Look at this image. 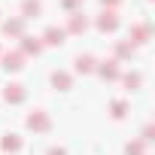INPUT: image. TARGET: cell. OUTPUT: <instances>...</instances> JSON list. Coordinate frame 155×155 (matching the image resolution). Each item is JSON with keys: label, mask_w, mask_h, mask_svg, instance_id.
<instances>
[{"label": "cell", "mask_w": 155, "mask_h": 155, "mask_svg": "<svg viewBox=\"0 0 155 155\" xmlns=\"http://www.w3.org/2000/svg\"><path fill=\"white\" fill-rule=\"evenodd\" d=\"M25 125H28L31 131H37V134H46V131H52V119H49V113H43V110H34V113H28Z\"/></svg>", "instance_id": "cell-1"}, {"label": "cell", "mask_w": 155, "mask_h": 155, "mask_svg": "<svg viewBox=\"0 0 155 155\" xmlns=\"http://www.w3.org/2000/svg\"><path fill=\"white\" fill-rule=\"evenodd\" d=\"M94 73L101 76V79H107V82H113V79H119V61L116 58H107V61H97V67H94Z\"/></svg>", "instance_id": "cell-2"}, {"label": "cell", "mask_w": 155, "mask_h": 155, "mask_svg": "<svg viewBox=\"0 0 155 155\" xmlns=\"http://www.w3.org/2000/svg\"><path fill=\"white\" fill-rule=\"evenodd\" d=\"M116 28H119V12H116V9H104V12L97 15V31L113 34Z\"/></svg>", "instance_id": "cell-3"}, {"label": "cell", "mask_w": 155, "mask_h": 155, "mask_svg": "<svg viewBox=\"0 0 155 155\" xmlns=\"http://www.w3.org/2000/svg\"><path fill=\"white\" fill-rule=\"evenodd\" d=\"M149 37H152V28L149 25H134L131 31H128V43L137 49V46H143V43H149Z\"/></svg>", "instance_id": "cell-4"}, {"label": "cell", "mask_w": 155, "mask_h": 155, "mask_svg": "<svg viewBox=\"0 0 155 155\" xmlns=\"http://www.w3.org/2000/svg\"><path fill=\"white\" fill-rule=\"evenodd\" d=\"M85 31H88V18L82 15V9H79V12H70L64 34H85Z\"/></svg>", "instance_id": "cell-5"}, {"label": "cell", "mask_w": 155, "mask_h": 155, "mask_svg": "<svg viewBox=\"0 0 155 155\" xmlns=\"http://www.w3.org/2000/svg\"><path fill=\"white\" fill-rule=\"evenodd\" d=\"M0 61H3V70L6 73H18L25 67V55L21 52H6V55H0Z\"/></svg>", "instance_id": "cell-6"}, {"label": "cell", "mask_w": 155, "mask_h": 155, "mask_svg": "<svg viewBox=\"0 0 155 155\" xmlns=\"http://www.w3.org/2000/svg\"><path fill=\"white\" fill-rule=\"evenodd\" d=\"M25 97H28V91H25L21 82H9V85L3 88V101H6V104H21Z\"/></svg>", "instance_id": "cell-7"}, {"label": "cell", "mask_w": 155, "mask_h": 155, "mask_svg": "<svg viewBox=\"0 0 155 155\" xmlns=\"http://www.w3.org/2000/svg\"><path fill=\"white\" fill-rule=\"evenodd\" d=\"M25 18L18 15V18H9V21H3L0 28H3V37H25Z\"/></svg>", "instance_id": "cell-8"}, {"label": "cell", "mask_w": 155, "mask_h": 155, "mask_svg": "<svg viewBox=\"0 0 155 155\" xmlns=\"http://www.w3.org/2000/svg\"><path fill=\"white\" fill-rule=\"evenodd\" d=\"M64 40H67V34H64V28H46V34H43V46H64Z\"/></svg>", "instance_id": "cell-9"}, {"label": "cell", "mask_w": 155, "mask_h": 155, "mask_svg": "<svg viewBox=\"0 0 155 155\" xmlns=\"http://www.w3.org/2000/svg\"><path fill=\"white\" fill-rule=\"evenodd\" d=\"M52 88H58V91L73 88V76H70V73H64V70H55V73H52Z\"/></svg>", "instance_id": "cell-10"}, {"label": "cell", "mask_w": 155, "mask_h": 155, "mask_svg": "<svg viewBox=\"0 0 155 155\" xmlns=\"http://www.w3.org/2000/svg\"><path fill=\"white\" fill-rule=\"evenodd\" d=\"M43 12V3L40 0H21V18L28 21V18H37Z\"/></svg>", "instance_id": "cell-11"}, {"label": "cell", "mask_w": 155, "mask_h": 155, "mask_svg": "<svg viewBox=\"0 0 155 155\" xmlns=\"http://www.w3.org/2000/svg\"><path fill=\"white\" fill-rule=\"evenodd\" d=\"M43 52V43L37 37H21V55H40Z\"/></svg>", "instance_id": "cell-12"}, {"label": "cell", "mask_w": 155, "mask_h": 155, "mask_svg": "<svg viewBox=\"0 0 155 155\" xmlns=\"http://www.w3.org/2000/svg\"><path fill=\"white\" fill-rule=\"evenodd\" d=\"M94 67H97V61L91 55H79L76 58V73H94Z\"/></svg>", "instance_id": "cell-13"}, {"label": "cell", "mask_w": 155, "mask_h": 155, "mask_svg": "<svg viewBox=\"0 0 155 155\" xmlns=\"http://www.w3.org/2000/svg\"><path fill=\"white\" fill-rule=\"evenodd\" d=\"M0 149H3V152H18L21 149V137L18 134H6L3 140H0Z\"/></svg>", "instance_id": "cell-14"}, {"label": "cell", "mask_w": 155, "mask_h": 155, "mask_svg": "<svg viewBox=\"0 0 155 155\" xmlns=\"http://www.w3.org/2000/svg\"><path fill=\"white\" fill-rule=\"evenodd\" d=\"M110 116H113V119H125V116H128V104H125V101H113V104H110Z\"/></svg>", "instance_id": "cell-15"}, {"label": "cell", "mask_w": 155, "mask_h": 155, "mask_svg": "<svg viewBox=\"0 0 155 155\" xmlns=\"http://www.w3.org/2000/svg\"><path fill=\"white\" fill-rule=\"evenodd\" d=\"M131 55H134V46H131L128 40H125V43H116V61H119V58H131Z\"/></svg>", "instance_id": "cell-16"}, {"label": "cell", "mask_w": 155, "mask_h": 155, "mask_svg": "<svg viewBox=\"0 0 155 155\" xmlns=\"http://www.w3.org/2000/svg\"><path fill=\"white\" fill-rule=\"evenodd\" d=\"M125 155H146V143H143V140L128 143V146H125Z\"/></svg>", "instance_id": "cell-17"}, {"label": "cell", "mask_w": 155, "mask_h": 155, "mask_svg": "<svg viewBox=\"0 0 155 155\" xmlns=\"http://www.w3.org/2000/svg\"><path fill=\"white\" fill-rule=\"evenodd\" d=\"M119 79H122V82H125V88H131V91H134V88H140V73H125V76H119Z\"/></svg>", "instance_id": "cell-18"}, {"label": "cell", "mask_w": 155, "mask_h": 155, "mask_svg": "<svg viewBox=\"0 0 155 155\" xmlns=\"http://www.w3.org/2000/svg\"><path fill=\"white\" fill-rule=\"evenodd\" d=\"M82 3H85V0H61V6H64L67 12H79V9H82Z\"/></svg>", "instance_id": "cell-19"}, {"label": "cell", "mask_w": 155, "mask_h": 155, "mask_svg": "<svg viewBox=\"0 0 155 155\" xmlns=\"http://www.w3.org/2000/svg\"><path fill=\"white\" fill-rule=\"evenodd\" d=\"M140 140H143V143H152V140H155V128H152V125H146V128H143V137H140Z\"/></svg>", "instance_id": "cell-20"}, {"label": "cell", "mask_w": 155, "mask_h": 155, "mask_svg": "<svg viewBox=\"0 0 155 155\" xmlns=\"http://www.w3.org/2000/svg\"><path fill=\"white\" fill-rule=\"evenodd\" d=\"M101 3H104V9H116V6L122 3V0H101Z\"/></svg>", "instance_id": "cell-21"}, {"label": "cell", "mask_w": 155, "mask_h": 155, "mask_svg": "<svg viewBox=\"0 0 155 155\" xmlns=\"http://www.w3.org/2000/svg\"><path fill=\"white\" fill-rule=\"evenodd\" d=\"M46 155H67V152H64V149H49Z\"/></svg>", "instance_id": "cell-22"}, {"label": "cell", "mask_w": 155, "mask_h": 155, "mask_svg": "<svg viewBox=\"0 0 155 155\" xmlns=\"http://www.w3.org/2000/svg\"><path fill=\"white\" fill-rule=\"evenodd\" d=\"M0 55H3V52H0Z\"/></svg>", "instance_id": "cell-23"}]
</instances>
